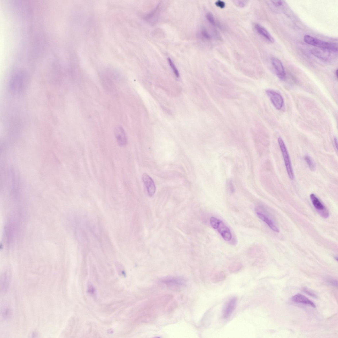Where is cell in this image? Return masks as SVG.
<instances>
[{
  "label": "cell",
  "instance_id": "obj_1",
  "mask_svg": "<svg viewBox=\"0 0 338 338\" xmlns=\"http://www.w3.org/2000/svg\"><path fill=\"white\" fill-rule=\"evenodd\" d=\"M304 40L308 44L319 48L320 49L327 50L333 52H337L338 51L337 45L336 43L327 42L308 35H305Z\"/></svg>",
  "mask_w": 338,
  "mask_h": 338
},
{
  "label": "cell",
  "instance_id": "obj_2",
  "mask_svg": "<svg viewBox=\"0 0 338 338\" xmlns=\"http://www.w3.org/2000/svg\"><path fill=\"white\" fill-rule=\"evenodd\" d=\"M210 222L211 227L217 230L224 240L227 241L231 240L232 238L231 232L229 228L222 221L212 217L210 218Z\"/></svg>",
  "mask_w": 338,
  "mask_h": 338
},
{
  "label": "cell",
  "instance_id": "obj_3",
  "mask_svg": "<svg viewBox=\"0 0 338 338\" xmlns=\"http://www.w3.org/2000/svg\"><path fill=\"white\" fill-rule=\"evenodd\" d=\"M278 142L280 150L281 151L283 157L288 174V175L289 178L292 180L294 178V173L288 151L287 150L283 140L281 138H278Z\"/></svg>",
  "mask_w": 338,
  "mask_h": 338
},
{
  "label": "cell",
  "instance_id": "obj_4",
  "mask_svg": "<svg viewBox=\"0 0 338 338\" xmlns=\"http://www.w3.org/2000/svg\"><path fill=\"white\" fill-rule=\"evenodd\" d=\"M255 211L259 218L266 223L272 230L276 232H279L277 226L264 208L258 206L255 208Z\"/></svg>",
  "mask_w": 338,
  "mask_h": 338
},
{
  "label": "cell",
  "instance_id": "obj_5",
  "mask_svg": "<svg viewBox=\"0 0 338 338\" xmlns=\"http://www.w3.org/2000/svg\"><path fill=\"white\" fill-rule=\"evenodd\" d=\"M266 93L276 109L279 110L282 108L284 100L280 94L271 90H267Z\"/></svg>",
  "mask_w": 338,
  "mask_h": 338
},
{
  "label": "cell",
  "instance_id": "obj_6",
  "mask_svg": "<svg viewBox=\"0 0 338 338\" xmlns=\"http://www.w3.org/2000/svg\"><path fill=\"white\" fill-rule=\"evenodd\" d=\"M310 198L313 205L318 211L320 214L324 218H328L329 216L328 210L325 207L323 204L316 195L314 194H311L310 195Z\"/></svg>",
  "mask_w": 338,
  "mask_h": 338
},
{
  "label": "cell",
  "instance_id": "obj_7",
  "mask_svg": "<svg viewBox=\"0 0 338 338\" xmlns=\"http://www.w3.org/2000/svg\"><path fill=\"white\" fill-rule=\"evenodd\" d=\"M114 133L118 145L121 147L126 146L128 140L123 128L120 126L116 127L114 131Z\"/></svg>",
  "mask_w": 338,
  "mask_h": 338
},
{
  "label": "cell",
  "instance_id": "obj_8",
  "mask_svg": "<svg viewBox=\"0 0 338 338\" xmlns=\"http://www.w3.org/2000/svg\"><path fill=\"white\" fill-rule=\"evenodd\" d=\"M142 178L149 196H153L155 194L156 191L154 181L148 174L145 173L143 174Z\"/></svg>",
  "mask_w": 338,
  "mask_h": 338
},
{
  "label": "cell",
  "instance_id": "obj_9",
  "mask_svg": "<svg viewBox=\"0 0 338 338\" xmlns=\"http://www.w3.org/2000/svg\"><path fill=\"white\" fill-rule=\"evenodd\" d=\"M271 61L278 77L281 79H284L286 76V73L281 61L279 59L276 58H272Z\"/></svg>",
  "mask_w": 338,
  "mask_h": 338
},
{
  "label": "cell",
  "instance_id": "obj_10",
  "mask_svg": "<svg viewBox=\"0 0 338 338\" xmlns=\"http://www.w3.org/2000/svg\"><path fill=\"white\" fill-rule=\"evenodd\" d=\"M237 304V298L233 297L229 300L223 309V317L225 319H227L232 315L235 309Z\"/></svg>",
  "mask_w": 338,
  "mask_h": 338
},
{
  "label": "cell",
  "instance_id": "obj_11",
  "mask_svg": "<svg viewBox=\"0 0 338 338\" xmlns=\"http://www.w3.org/2000/svg\"><path fill=\"white\" fill-rule=\"evenodd\" d=\"M254 27L256 31L267 40L271 43L274 42V40L273 37L263 26L259 24H255Z\"/></svg>",
  "mask_w": 338,
  "mask_h": 338
},
{
  "label": "cell",
  "instance_id": "obj_12",
  "mask_svg": "<svg viewBox=\"0 0 338 338\" xmlns=\"http://www.w3.org/2000/svg\"><path fill=\"white\" fill-rule=\"evenodd\" d=\"M292 300L293 302L297 303L309 305L314 308H316L315 305L313 302L302 294H298L294 296L292 298Z\"/></svg>",
  "mask_w": 338,
  "mask_h": 338
},
{
  "label": "cell",
  "instance_id": "obj_13",
  "mask_svg": "<svg viewBox=\"0 0 338 338\" xmlns=\"http://www.w3.org/2000/svg\"><path fill=\"white\" fill-rule=\"evenodd\" d=\"M329 52L331 51L321 49H313L311 51V53L314 55L324 60H328L329 59L330 56Z\"/></svg>",
  "mask_w": 338,
  "mask_h": 338
},
{
  "label": "cell",
  "instance_id": "obj_14",
  "mask_svg": "<svg viewBox=\"0 0 338 338\" xmlns=\"http://www.w3.org/2000/svg\"><path fill=\"white\" fill-rule=\"evenodd\" d=\"M305 161L311 171H314L316 169L315 164L310 156L306 155L304 157Z\"/></svg>",
  "mask_w": 338,
  "mask_h": 338
},
{
  "label": "cell",
  "instance_id": "obj_15",
  "mask_svg": "<svg viewBox=\"0 0 338 338\" xmlns=\"http://www.w3.org/2000/svg\"><path fill=\"white\" fill-rule=\"evenodd\" d=\"M164 282L171 285H181L183 284L182 280L176 278H168L164 280Z\"/></svg>",
  "mask_w": 338,
  "mask_h": 338
},
{
  "label": "cell",
  "instance_id": "obj_16",
  "mask_svg": "<svg viewBox=\"0 0 338 338\" xmlns=\"http://www.w3.org/2000/svg\"><path fill=\"white\" fill-rule=\"evenodd\" d=\"M206 18L207 20L211 25L216 26L217 25L216 21L212 13L208 12L206 15Z\"/></svg>",
  "mask_w": 338,
  "mask_h": 338
},
{
  "label": "cell",
  "instance_id": "obj_17",
  "mask_svg": "<svg viewBox=\"0 0 338 338\" xmlns=\"http://www.w3.org/2000/svg\"><path fill=\"white\" fill-rule=\"evenodd\" d=\"M168 61L169 65H170L171 68L172 69V71L173 72H174L175 76H176L177 77L179 78V72L177 68L174 64V63H173L172 60H171L170 58H168Z\"/></svg>",
  "mask_w": 338,
  "mask_h": 338
},
{
  "label": "cell",
  "instance_id": "obj_18",
  "mask_svg": "<svg viewBox=\"0 0 338 338\" xmlns=\"http://www.w3.org/2000/svg\"><path fill=\"white\" fill-rule=\"evenodd\" d=\"M212 280L214 282H218L224 279L226 276L223 274H219L216 275L212 276Z\"/></svg>",
  "mask_w": 338,
  "mask_h": 338
},
{
  "label": "cell",
  "instance_id": "obj_19",
  "mask_svg": "<svg viewBox=\"0 0 338 338\" xmlns=\"http://www.w3.org/2000/svg\"><path fill=\"white\" fill-rule=\"evenodd\" d=\"M201 34L202 36L206 40H210L211 38V36L207 30L203 28L201 30Z\"/></svg>",
  "mask_w": 338,
  "mask_h": 338
},
{
  "label": "cell",
  "instance_id": "obj_20",
  "mask_svg": "<svg viewBox=\"0 0 338 338\" xmlns=\"http://www.w3.org/2000/svg\"><path fill=\"white\" fill-rule=\"evenodd\" d=\"M7 277V276L5 275H3V276H2V277H1V284H3L2 285H1V287L3 286V287H2L3 288H3V290H5L7 288V286L8 285L7 284L8 280Z\"/></svg>",
  "mask_w": 338,
  "mask_h": 338
},
{
  "label": "cell",
  "instance_id": "obj_21",
  "mask_svg": "<svg viewBox=\"0 0 338 338\" xmlns=\"http://www.w3.org/2000/svg\"><path fill=\"white\" fill-rule=\"evenodd\" d=\"M248 2L247 1H234V3L238 7L241 8L244 7L246 6Z\"/></svg>",
  "mask_w": 338,
  "mask_h": 338
},
{
  "label": "cell",
  "instance_id": "obj_22",
  "mask_svg": "<svg viewBox=\"0 0 338 338\" xmlns=\"http://www.w3.org/2000/svg\"><path fill=\"white\" fill-rule=\"evenodd\" d=\"M215 5L217 7L221 9H223L226 6V3L225 2L223 1H220V0L217 1L216 2H215Z\"/></svg>",
  "mask_w": 338,
  "mask_h": 338
},
{
  "label": "cell",
  "instance_id": "obj_23",
  "mask_svg": "<svg viewBox=\"0 0 338 338\" xmlns=\"http://www.w3.org/2000/svg\"><path fill=\"white\" fill-rule=\"evenodd\" d=\"M272 3L276 7H279L283 5V1H271Z\"/></svg>",
  "mask_w": 338,
  "mask_h": 338
},
{
  "label": "cell",
  "instance_id": "obj_24",
  "mask_svg": "<svg viewBox=\"0 0 338 338\" xmlns=\"http://www.w3.org/2000/svg\"><path fill=\"white\" fill-rule=\"evenodd\" d=\"M327 282L329 284L335 287L337 286V281L336 280L330 279L328 280Z\"/></svg>",
  "mask_w": 338,
  "mask_h": 338
},
{
  "label": "cell",
  "instance_id": "obj_25",
  "mask_svg": "<svg viewBox=\"0 0 338 338\" xmlns=\"http://www.w3.org/2000/svg\"><path fill=\"white\" fill-rule=\"evenodd\" d=\"M303 291L304 293L308 294L309 295H310L311 296H312V297H316V296L312 292H311L310 291H309L308 290L307 288H304L303 289Z\"/></svg>",
  "mask_w": 338,
  "mask_h": 338
},
{
  "label": "cell",
  "instance_id": "obj_26",
  "mask_svg": "<svg viewBox=\"0 0 338 338\" xmlns=\"http://www.w3.org/2000/svg\"><path fill=\"white\" fill-rule=\"evenodd\" d=\"M334 143L335 146V148L336 149V150H337V138H335L334 139Z\"/></svg>",
  "mask_w": 338,
  "mask_h": 338
},
{
  "label": "cell",
  "instance_id": "obj_27",
  "mask_svg": "<svg viewBox=\"0 0 338 338\" xmlns=\"http://www.w3.org/2000/svg\"><path fill=\"white\" fill-rule=\"evenodd\" d=\"M335 75H336V76L337 78H338V70L337 69V70L336 71Z\"/></svg>",
  "mask_w": 338,
  "mask_h": 338
},
{
  "label": "cell",
  "instance_id": "obj_28",
  "mask_svg": "<svg viewBox=\"0 0 338 338\" xmlns=\"http://www.w3.org/2000/svg\"><path fill=\"white\" fill-rule=\"evenodd\" d=\"M335 259L337 261V260H338V259H337V257H335Z\"/></svg>",
  "mask_w": 338,
  "mask_h": 338
}]
</instances>
